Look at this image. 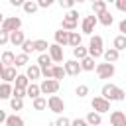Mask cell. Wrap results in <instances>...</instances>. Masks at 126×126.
Here are the masks:
<instances>
[{"label":"cell","mask_w":126,"mask_h":126,"mask_svg":"<svg viewBox=\"0 0 126 126\" xmlns=\"http://www.w3.org/2000/svg\"><path fill=\"white\" fill-rule=\"evenodd\" d=\"M110 126H126V114L122 110L110 112Z\"/></svg>","instance_id":"obj_11"},{"label":"cell","mask_w":126,"mask_h":126,"mask_svg":"<svg viewBox=\"0 0 126 126\" xmlns=\"http://www.w3.org/2000/svg\"><path fill=\"white\" fill-rule=\"evenodd\" d=\"M32 104H33V110H43V108H47V98L37 96V98L32 100Z\"/></svg>","instance_id":"obj_31"},{"label":"cell","mask_w":126,"mask_h":126,"mask_svg":"<svg viewBox=\"0 0 126 126\" xmlns=\"http://www.w3.org/2000/svg\"><path fill=\"white\" fill-rule=\"evenodd\" d=\"M0 61H2L4 67H14V63H16V55H14L10 49H6V51L2 53V57H0Z\"/></svg>","instance_id":"obj_18"},{"label":"cell","mask_w":126,"mask_h":126,"mask_svg":"<svg viewBox=\"0 0 126 126\" xmlns=\"http://www.w3.org/2000/svg\"><path fill=\"white\" fill-rule=\"evenodd\" d=\"M41 71H45V69H49V67H53V61H51V57L47 55V53H39L37 55V63H35Z\"/></svg>","instance_id":"obj_13"},{"label":"cell","mask_w":126,"mask_h":126,"mask_svg":"<svg viewBox=\"0 0 126 126\" xmlns=\"http://www.w3.org/2000/svg\"><path fill=\"white\" fill-rule=\"evenodd\" d=\"M93 12H94V16L106 12V2H104V0H94V2H93Z\"/></svg>","instance_id":"obj_30"},{"label":"cell","mask_w":126,"mask_h":126,"mask_svg":"<svg viewBox=\"0 0 126 126\" xmlns=\"http://www.w3.org/2000/svg\"><path fill=\"white\" fill-rule=\"evenodd\" d=\"M53 6V0H37V8H49Z\"/></svg>","instance_id":"obj_44"},{"label":"cell","mask_w":126,"mask_h":126,"mask_svg":"<svg viewBox=\"0 0 126 126\" xmlns=\"http://www.w3.org/2000/svg\"><path fill=\"white\" fill-rule=\"evenodd\" d=\"M91 106H93V110H94V112H98V114H104V112H108V110H110V102H108L106 98H102L100 94H98V96H93Z\"/></svg>","instance_id":"obj_6"},{"label":"cell","mask_w":126,"mask_h":126,"mask_svg":"<svg viewBox=\"0 0 126 126\" xmlns=\"http://www.w3.org/2000/svg\"><path fill=\"white\" fill-rule=\"evenodd\" d=\"M12 85L10 83H0V98H12Z\"/></svg>","instance_id":"obj_24"},{"label":"cell","mask_w":126,"mask_h":126,"mask_svg":"<svg viewBox=\"0 0 126 126\" xmlns=\"http://www.w3.org/2000/svg\"><path fill=\"white\" fill-rule=\"evenodd\" d=\"M26 41V35H24V32L20 30V32H14V33H10V43L12 45H16V47H22V43Z\"/></svg>","instance_id":"obj_20"},{"label":"cell","mask_w":126,"mask_h":126,"mask_svg":"<svg viewBox=\"0 0 126 126\" xmlns=\"http://www.w3.org/2000/svg\"><path fill=\"white\" fill-rule=\"evenodd\" d=\"M16 77H18V73H16V67H4V73H2V83H14L16 81Z\"/></svg>","instance_id":"obj_14"},{"label":"cell","mask_w":126,"mask_h":126,"mask_svg":"<svg viewBox=\"0 0 126 126\" xmlns=\"http://www.w3.org/2000/svg\"><path fill=\"white\" fill-rule=\"evenodd\" d=\"M20 28H22V20H20L18 16H10V18H4V22H2V26H0V30H2V32H6V33H14V32H20Z\"/></svg>","instance_id":"obj_3"},{"label":"cell","mask_w":126,"mask_h":126,"mask_svg":"<svg viewBox=\"0 0 126 126\" xmlns=\"http://www.w3.org/2000/svg\"><path fill=\"white\" fill-rule=\"evenodd\" d=\"M6 43H10V33L0 30V45H6Z\"/></svg>","instance_id":"obj_43"},{"label":"cell","mask_w":126,"mask_h":126,"mask_svg":"<svg viewBox=\"0 0 126 126\" xmlns=\"http://www.w3.org/2000/svg\"><path fill=\"white\" fill-rule=\"evenodd\" d=\"M14 83H16L14 87H18V89H28V85H30V79H28L26 75H18Z\"/></svg>","instance_id":"obj_33"},{"label":"cell","mask_w":126,"mask_h":126,"mask_svg":"<svg viewBox=\"0 0 126 126\" xmlns=\"http://www.w3.org/2000/svg\"><path fill=\"white\" fill-rule=\"evenodd\" d=\"M85 57H89V49L81 43L79 47H75V49H73V59H75V61H83Z\"/></svg>","instance_id":"obj_21"},{"label":"cell","mask_w":126,"mask_h":126,"mask_svg":"<svg viewBox=\"0 0 126 126\" xmlns=\"http://www.w3.org/2000/svg\"><path fill=\"white\" fill-rule=\"evenodd\" d=\"M112 47L120 53V51H126V35H116L112 39Z\"/></svg>","instance_id":"obj_23"},{"label":"cell","mask_w":126,"mask_h":126,"mask_svg":"<svg viewBox=\"0 0 126 126\" xmlns=\"http://www.w3.org/2000/svg\"><path fill=\"white\" fill-rule=\"evenodd\" d=\"M81 63V71H94V59L93 57H85L83 61H79Z\"/></svg>","instance_id":"obj_28"},{"label":"cell","mask_w":126,"mask_h":126,"mask_svg":"<svg viewBox=\"0 0 126 126\" xmlns=\"http://www.w3.org/2000/svg\"><path fill=\"white\" fill-rule=\"evenodd\" d=\"M10 108H12V110H22V108H24V100H20V98H10Z\"/></svg>","instance_id":"obj_40"},{"label":"cell","mask_w":126,"mask_h":126,"mask_svg":"<svg viewBox=\"0 0 126 126\" xmlns=\"http://www.w3.org/2000/svg\"><path fill=\"white\" fill-rule=\"evenodd\" d=\"M96 22L108 28V26H112V24H114V16L106 10V12H102V14H98V16H96Z\"/></svg>","instance_id":"obj_17"},{"label":"cell","mask_w":126,"mask_h":126,"mask_svg":"<svg viewBox=\"0 0 126 126\" xmlns=\"http://www.w3.org/2000/svg\"><path fill=\"white\" fill-rule=\"evenodd\" d=\"M61 30H65V32H75L77 30V24L75 22H69V20H61Z\"/></svg>","instance_id":"obj_36"},{"label":"cell","mask_w":126,"mask_h":126,"mask_svg":"<svg viewBox=\"0 0 126 126\" xmlns=\"http://www.w3.org/2000/svg\"><path fill=\"white\" fill-rule=\"evenodd\" d=\"M94 71H96L98 79H112L116 69H114V65H112V63H98V65L94 67Z\"/></svg>","instance_id":"obj_4"},{"label":"cell","mask_w":126,"mask_h":126,"mask_svg":"<svg viewBox=\"0 0 126 126\" xmlns=\"http://www.w3.org/2000/svg\"><path fill=\"white\" fill-rule=\"evenodd\" d=\"M81 41H83V35L79 33V32H71L69 33V45L75 49V47H79L81 45Z\"/></svg>","instance_id":"obj_25"},{"label":"cell","mask_w":126,"mask_h":126,"mask_svg":"<svg viewBox=\"0 0 126 126\" xmlns=\"http://www.w3.org/2000/svg\"><path fill=\"white\" fill-rule=\"evenodd\" d=\"M4 124H6V126H24V118L18 116V114H10Z\"/></svg>","instance_id":"obj_26"},{"label":"cell","mask_w":126,"mask_h":126,"mask_svg":"<svg viewBox=\"0 0 126 126\" xmlns=\"http://www.w3.org/2000/svg\"><path fill=\"white\" fill-rule=\"evenodd\" d=\"M26 77L30 79V83H33L35 79H39V77H41V69H39L37 65H30V67L26 69Z\"/></svg>","instance_id":"obj_19"},{"label":"cell","mask_w":126,"mask_h":126,"mask_svg":"<svg viewBox=\"0 0 126 126\" xmlns=\"http://www.w3.org/2000/svg\"><path fill=\"white\" fill-rule=\"evenodd\" d=\"M96 24H98V22H96V16H85V18H83V24H81L83 33L91 35V33L94 32V26H96Z\"/></svg>","instance_id":"obj_8"},{"label":"cell","mask_w":126,"mask_h":126,"mask_svg":"<svg viewBox=\"0 0 126 126\" xmlns=\"http://www.w3.org/2000/svg\"><path fill=\"white\" fill-rule=\"evenodd\" d=\"M53 126H71V120L67 118V116H59L57 120H55V124Z\"/></svg>","instance_id":"obj_42"},{"label":"cell","mask_w":126,"mask_h":126,"mask_svg":"<svg viewBox=\"0 0 126 126\" xmlns=\"http://www.w3.org/2000/svg\"><path fill=\"white\" fill-rule=\"evenodd\" d=\"M2 73H4V65H2V61H0V79H2Z\"/></svg>","instance_id":"obj_50"},{"label":"cell","mask_w":126,"mask_h":126,"mask_svg":"<svg viewBox=\"0 0 126 126\" xmlns=\"http://www.w3.org/2000/svg\"><path fill=\"white\" fill-rule=\"evenodd\" d=\"M22 8H24L26 14H35V12L39 10V8H37V2H33V0H26Z\"/></svg>","instance_id":"obj_29"},{"label":"cell","mask_w":126,"mask_h":126,"mask_svg":"<svg viewBox=\"0 0 126 126\" xmlns=\"http://www.w3.org/2000/svg\"><path fill=\"white\" fill-rule=\"evenodd\" d=\"M47 55L51 57L53 63H61L63 61V47H59L57 43H51L49 49H47Z\"/></svg>","instance_id":"obj_10"},{"label":"cell","mask_w":126,"mask_h":126,"mask_svg":"<svg viewBox=\"0 0 126 126\" xmlns=\"http://www.w3.org/2000/svg\"><path fill=\"white\" fill-rule=\"evenodd\" d=\"M63 77H65V69H63V65H53V79L61 83Z\"/></svg>","instance_id":"obj_34"},{"label":"cell","mask_w":126,"mask_h":126,"mask_svg":"<svg viewBox=\"0 0 126 126\" xmlns=\"http://www.w3.org/2000/svg\"><path fill=\"white\" fill-rule=\"evenodd\" d=\"M71 126H89V124L85 122V118H75L71 120Z\"/></svg>","instance_id":"obj_45"},{"label":"cell","mask_w":126,"mask_h":126,"mask_svg":"<svg viewBox=\"0 0 126 126\" xmlns=\"http://www.w3.org/2000/svg\"><path fill=\"white\" fill-rule=\"evenodd\" d=\"M26 96H30L32 100H33V98H37V96H41L39 85H35V83H30V85H28V89H26Z\"/></svg>","instance_id":"obj_22"},{"label":"cell","mask_w":126,"mask_h":126,"mask_svg":"<svg viewBox=\"0 0 126 126\" xmlns=\"http://www.w3.org/2000/svg\"><path fill=\"white\" fill-rule=\"evenodd\" d=\"M53 37H55V43H57L59 47L69 45V32H65V30H57Z\"/></svg>","instance_id":"obj_12"},{"label":"cell","mask_w":126,"mask_h":126,"mask_svg":"<svg viewBox=\"0 0 126 126\" xmlns=\"http://www.w3.org/2000/svg\"><path fill=\"white\" fill-rule=\"evenodd\" d=\"M47 106H49V110L55 112V114H61V112L65 110V102H63V98L57 96V94H51V96L47 98Z\"/></svg>","instance_id":"obj_7"},{"label":"cell","mask_w":126,"mask_h":126,"mask_svg":"<svg viewBox=\"0 0 126 126\" xmlns=\"http://www.w3.org/2000/svg\"><path fill=\"white\" fill-rule=\"evenodd\" d=\"M59 6L65 10H73L75 8V0H59Z\"/></svg>","instance_id":"obj_41"},{"label":"cell","mask_w":126,"mask_h":126,"mask_svg":"<svg viewBox=\"0 0 126 126\" xmlns=\"http://www.w3.org/2000/svg\"><path fill=\"white\" fill-rule=\"evenodd\" d=\"M102 57H104V63H116L118 61V57H120V53L114 49V47H110V49H104V53H102Z\"/></svg>","instance_id":"obj_15"},{"label":"cell","mask_w":126,"mask_h":126,"mask_svg":"<svg viewBox=\"0 0 126 126\" xmlns=\"http://www.w3.org/2000/svg\"><path fill=\"white\" fill-rule=\"evenodd\" d=\"M2 22H4V14L0 12V26H2Z\"/></svg>","instance_id":"obj_51"},{"label":"cell","mask_w":126,"mask_h":126,"mask_svg":"<svg viewBox=\"0 0 126 126\" xmlns=\"http://www.w3.org/2000/svg\"><path fill=\"white\" fill-rule=\"evenodd\" d=\"M118 30H120V35H126V18L118 24Z\"/></svg>","instance_id":"obj_47"},{"label":"cell","mask_w":126,"mask_h":126,"mask_svg":"<svg viewBox=\"0 0 126 126\" xmlns=\"http://www.w3.org/2000/svg\"><path fill=\"white\" fill-rule=\"evenodd\" d=\"M116 8L126 14V0H116Z\"/></svg>","instance_id":"obj_46"},{"label":"cell","mask_w":126,"mask_h":126,"mask_svg":"<svg viewBox=\"0 0 126 126\" xmlns=\"http://www.w3.org/2000/svg\"><path fill=\"white\" fill-rule=\"evenodd\" d=\"M2 126H6V124H2Z\"/></svg>","instance_id":"obj_52"},{"label":"cell","mask_w":126,"mask_h":126,"mask_svg":"<svg viewBox=\"0 0 126 126\" xmlns=\"http://www.w3.org/2000/svg\"><path fill=\"white\" fill-rule=\"evenodd\" d=\"M89 57H93V59H98V57H102V53H104V49H102V37L100 35H91V41H89Z\"/></svg>","instance_id":"obj_2"},{"label":"cell","mask_w":126,"mask_h":126,"mask_svg":"<svg viewBox=\"0 0 126 126\" xmlns=\"http://www.w3.org/2000/svg\"><path fill=\"white\" fill-rule=\"evenodd\" d=\"M100 96L106 98L108 102H112V100L122 102V100L126 98V91L120 89V87H116V85H112V83H106V85H102V89H100Z\"/></svg>","instance_id":"obj_1"},{"label":"cell","mask_w":126,"mask_h":126,"mask_svg":"<svg viewBox=\"0 0 126 126\" xmlns=\"http://www.w3.org/2000/svg\"><path fill=\"white\" fill-rule=\"evenodd\" d=\"M75 94H77L79 98H85V96L89 94V87H87V85H79V87L75 89Z\"/></svg>","instance_id":"obj_38"},{"label":"cell","mask_w":126,"mask_h":126,"mask_svg":"<svg viewBox=\"0 0 126 126\" xmlns=\"http://www.w3.org/2000/svg\"><path fill=\"white\" fill-rule=\"evenodd\" d=\"M85 122H87L89 126H100V124H102V116H100L98 112H94V110H91V112L87 114V118H85Z\"/></svg>","instance_id":"obj_16"},{"label":"cell","mask_w":126,"mask_h":126,"mask_svg":"<svg viewBox=\"0 0 126 126\" xmlns=\"http://www.w3.org/2000/svg\"><path fill=\"white\" fill-rule=\"evenodd\" d=\"M49 49V43L45 41V39H35L33 41V51H37V53H45Z\"/></svg>","instance_id":"obj_27"},{"label":"cell","mask_w":126,"mask_h":126,"mask_svg":"<svg viewBox=\"0 0 126 126\" xmlns=\"http://www.w3.org/2000/svg\"><path fill=\"white\" fill-rule=\"evenodd\" d=\"M30 63V55H26V53H18L16 55V63H14V67H24V65H28Z\"/></svg>","instance_id":"obj_32"},{"label":"cell","mask_w":126,"mask_h":126,"mask_svg":"<svg viewBox=\"0 0 126 126\" xmlns=\"http://www.w3.org/2000/svg\"><path fill=\"white\" fill-rule=\"evenodd\" d=\"M24 96H26V89H18V87L12 89V98H20V100H24Z\"/></svg>","instance_id":"obj_39"},{"label":"cell","mask_w":126,"mask_h":126,"mask_svg":"<svg viewBox=\"0 0 126 126\" xmlns=\"http://www.w3.org/2000/svg\"><path fill=\"white\" fill-rule=\"evenodd\" d=\"M59 81H55V79H43L41 81V85H39V91H41V94H55L57 91H59Z\"/></svg>","instance_id":"obj_5"},{"label":"cell","mask_w":126,"mask_h":126,"mask_svg":"<svg viewBox=\"0 0 126 126\" xmlns=\"http://www.w3.org/2000/svg\"><path fill=\"white\" fill-rule=\"evenodd\" d=\"M63 69H65V75H71V77H77L81 73V63L75 61V59H69L63 63Z\"/></svg>","instance_id":"obj_9"},{"label":"cell","mask_w":126,"mask_h":126,"mask_svg":"<svg viewBox=\"0 0 126 126\" xmlns=\"http://www.w3.org/2000/svg\"><path fill=\"white\" fill-rule=\"evenodd\" d=\"M6 118H8V114H6V112H4L2 108H0V126H2L4 122H6Z\"/></svg>","instance_id":"obj_48"},{"label":"cell","mask_w":126,"mask_h":126,"mask_svg":"<svg viewBox=\"0 0 126 126\" xmlns=\"http://www.w3.org/2000/svg\"><path fill=\"white\" fill-rule=\"evenodd\" d=\"M32 51H33V41H32V39H26V41L22 43V53L30 55Z\"/></svg>","instance_id":"obj_37"},{"label":"cell","mask_w":126,"mask_h":126,"mask_svg":"<svg viewBox=\"0 0 126 126\" xmlns=\"http://www.w3.org/2000/svg\"><path fill=\"white\" fill-rule=\"evenodd\" d=\"M63 20H69V22H75V24H79V12L73 8V10H69V12L63 16Z\"/></svg>","instance_id":"obj_35"},{"label":"cell","mask_w":126,"mask_h":126,"mask_svg":"<svg viewBox=\"0 0 126 126\" xmlns=\"http://www.w3.org/2000/svg\"><path fill=\"white\" fill-rule=\"evenodd\" d=\"M10 4L16 6V8H20V6H24V0H10Z\"/></svg>","instance_id":"obj_49"}]
</instances>
